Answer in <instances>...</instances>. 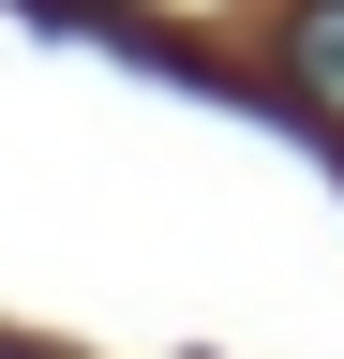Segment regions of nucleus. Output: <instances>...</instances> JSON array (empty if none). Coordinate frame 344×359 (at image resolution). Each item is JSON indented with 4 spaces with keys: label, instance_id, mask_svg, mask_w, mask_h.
<instances>
[{
    "label": "nucleus",
    "instance_id": "f257e3e1",
    "mask_svg": "<svg viewBox=\"0 0 344 359\" xmlns=\"http://www.w3.org/2000/svg\"><path fill=\"white\" fill-rule=\"evenodd\" d=\"M284 75L344 120V0H299V15H284Z\"/></svg>",
    "mask_w": 344,
    "mask_h": 359
}]
</instances>
